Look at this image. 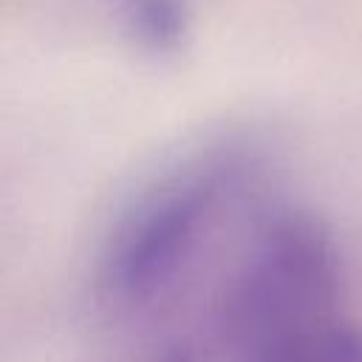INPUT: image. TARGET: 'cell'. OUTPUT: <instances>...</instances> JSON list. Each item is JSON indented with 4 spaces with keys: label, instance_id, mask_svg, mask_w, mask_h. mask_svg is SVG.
<instances>
[{
    "label": "cell",
    "instance_id": "cell-1",
    "mask_svg": "<svg viewBox=\"0 0 362 362\" xmlns=\"http://www.w3.org/2000/svg\"><path fill=\"white\" fill-rule=\"evenodd\" d=\"M243 139L198 144L147 181L116 215L99 255V286L116 303L161 291L195 255L255 167Z\"/></svg>",
    "mask_w": 362,
    "mask_h": 362
},
{
    "label": "cell",
    "instance_id": "cell-2",
    "mask_svg": "<svg viewBox=\"0 0 362 362\" xmlns=\"http://www.w3.org/2000/svg\"><path fill=\"white\" fill-rule=\"evenodd\" d=\"M345 311L342 255L331 229L305 209L277 212L255 235L226 297V331L240 359Z\"/></svg>",
    "mask_w": 362,
    "mask_h": 362
},
{
    "label": "cell",
    "instance_id": "cell-3",
    "mask_svg": "<svg viewBox=\"0 0 362 362\" xmlns=\"http://www.w3.org/2000/svg\"><path fill=\"white\" fill-rule=\"evenodd\" d=\"M240 362H362V328L339 311L269 342Z\"/></svg>",
    "mask_w": 362,
    "mask_h": 362
}]
</instances>
